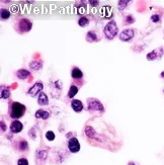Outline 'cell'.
I'll list each match as a JSON object with an SVG mask.
<instances>
[{
    "mask_svg": "<svg viewBox=\"0 0 164 165\" xmlns=\"http://www.w3.org/2000/svg\"><path fill=\"white\" fill-rule=\"evenodd\" d=\"M129 165H136V164L133 163V162H131V163H129Z\"/></svg>",
    "mask_w": 164,
    "mask_h": 165,
    "instance_id": "cell-33",
    "label": "cell"
},
{
    "mask_svg": "<svg viewBox=\"0 0 164 165\" xmlns=\"http://www.w3.org/2000/svg\"><path fill=\"white\" fill-rule=\"evenodd\" d=\"M88 22H89V20L86 17H81L80 19L78 20V24L80 26H86L88 24Z\"/></svg>",
    "mask_w": 164,
    "mask_h": 165,
    "instance_id": "cell-22",
    "label": "cell"
},
{
    "mask_svg": "<svg viewBox=\"0 0 164 165\" xmlns=\"http://www.w3.org/2000/svg\"><path fill=\"white\" fill-rule=\"evenodd\" d=\"M134 20H135V19H134V17L132 16V15H128V16L126 17V22H127L128 24H133V22H134Z\"/></svg>",
    "mask_w": 164,
    "mask_h": 165,
    "instance_id": "cell-28",
    "label": "cell"
},
{
    "mask_svg": "<svg viewBox=\"0 0 164 165\" xmlns=\"http://www.w3.org/2000/svg\"><path fill=\"white\" fill-rule=\"evenodd\" d=\"M10 17V12L7 9H1V18L2 19H8Z\"/></svg>",
    "mask_w": 164,
    "mask_h": 165,
    "instance_id": "cell-21",
    "label": "cell"
},
{
    "mask_svg": "<svg viewBox=\"0 0 164 165\" xmlns=\"http://www.w3.org/2000/svg\"><path fill=\"white\" fill-rule=\"evenodd\" d=\"M118 34V26L117 24H116L115 20H111L109 22H108L106 26H104V35L108 39L111 40L113 39Z\"/></svg>",
    "mask_w": 164,
    "mask_h": 165,
    "instance_id": "cell-3",
    "label": "cell"
},
{
    "mask_svg": "<svg viewBox=\"0 0 164 165\" xmlns=\"http://www.w3.org/2000/svg\"><path fill=\"white\" fill-rule=\"evenodd\" d=\"M89 3H90L92 6H97V5H98V1H92V0H90Z\"/></svg>",
    "mask_w": 164,
    "mask_h": 165,
    "instance_id": "cell-30",
    "label": "cell"
},
{
    "mask_svg": "<svg viewBox=\"0 0 164 165\" xmlns=\"http://www.w3.org/2000/svg\"><path fill=\"white\" fill-rule=\"evenodd\" d=\"M159 51V49H157V50H154V51H152V52H150L149 54L147 55V59L149 61H153L155 60V59H157L158 58V52Z\"/></svg>",
    "mask_w": 164,
    "mask_h": 165,
    "instance_id": "cell-17",
    "label": "cell"
},
{
    "mask_svg": "<svg viewBox=\"0 0 164 165\" xmlns=\"http://www.w3.org/2000/svg\"><path fill=\"white\" fill-rule=\"evenodd\" d=\"M16 76L19 79H26L29 76H31V72L26 69H19L16 72Z\"/></svg>",
    "mask_w": 164,
    "mask_h": 165,
    "instance_id": "cell-13",
    "label": "cell"
},
{
    "mask_svg": "<svg viewBox=\"0 0 164 165\" xmlns=\"http://www.w3.org/2000/svg\"><path fill=\"white\" fill-rule=\"evenodd\" d=\"M151 20L153 22H158L159 20H160V16H159V15H157V14H154V15H152V16H151Z\"/></svg>",
    "mask_w": 164,
    "mask_h": 165,
    "instance_id": "cell-29",
    "label": "cell"
},
{
    "mask_svg": "<svg viewBox=\"0 0 164 165\" xmlns=\"http://www.w3.org/2000/svg\"><path fill=\"white\" fill-rule=\"evenodd\" d=\"M26 106L19 102L12 101L9 104V116L12 119H19L26 113Z\"/></svg>",
    "mask_w": 164,
    "mask_h": 165,
    "instance_id": "cell-1",
    "label": "cell"
},
{
    "mask_svg": "<svg viewBox=\"0 0 164 165\" xmlns=\"http://www.w3.org/2000/svg\"><path fill=\"white\" fill-rule=\"evenodd\" d=\"M71 76L74 80H80L82 79V77H83V73H82V71L79 69V68L75 67V68H73V70H72Z\"/></svg>",
    "mask_w": 164,
    "mask_h": 165,
    "instance_id": "cell-10",
    "label": "cell"
},
{
    "mask_svg": "<svg viewBox=\"0 0 164 165\" xmlns=\"http://www.w3.org/2000/svg\"><path fill=\"white\" fill-rule=\"evenodd\" d=\"M10 96V91L7 87H1V98L2 99H7V98Z\"/></svg>",
    "mask_w": 164,
    "mask_h": 165,
    "instance_id": "cell-16",
    "label": "cell"
},
{
    "mask_svg": "<svg viewBox=\"0 0 164 165\" xmlns=\"http://www.w3.org/2000/svg\"><path fill=\"white\" fill-rule=\"evenodd\" d=\"M128 3H129V1H126V0H121V1H118V8H120L121 10H123V9H125V7H127Z\"/></svg>",
    "mask_w": 164,
    "mask_h": 165,
    "instance_id": "cell-25",
    "label": "cell"
},
{
    "mask_svg": "<svg viewBox=\"0 0 164 165\" xmlns=\"http://www.w3.org/2000/svg\"><path fill=\"white\" fill-rule=\"evenodd\" d=\"M134 35H135V31H134L133 29H127L120 34V40L123 41V42H128L131 39H133Z\"/></svg>",
    "mask_w": 164,
    "mask_h": 165,
    "instance_id": "cell-5",
    "label": "cell"
},
{
    "mask_svg": "<svg viewBox=\"0 0 164 165\" xmlns=\"http://www.w3.org/2000/svg\"><path fill=\"white\" fill-rule=\"evenodd\" d=\"M31 26H33V24H31V21L29 19H27V18H21L15 24V29L17 31V33L24 34L31 31Z\"/></svg>",
    "mask_w": 164,
    "mask_h": 165,
    "instance_id": "cell-2",
    "label": "cell"
},
{
    "mask_svg": "<svg viewBox=\"0 0 164 165\" xmlns=\"http://www.w3.org/2000/svg\"><path fill=\"white\" fill-rule=\"evenodd\" d=\"M77 92H78V88H77V86L72 85L71 87H70L69 91H68V97H70V98L74 97Z\"/></svg>",
    "mask_w": 164,
    "mask_h": 165,
    "instance_id": "cell-18",
    "label": "cell"
},
{
    "mask_svg": "<svg viewBox=\"0 0 164 165\" xmlns=\"http://www.w3.org/2000/svg\"><path fill=\"white\" fill-rule=\"evenodd\" d=\"M71 106H72V109H74V111H76V113H80L82 109H83V104H82V102L80 100H77V99L72 100Z\"/></svg>",
    "mask_w": 164,
    "mask_h": 165,
    "instance_id": "cell-9",
    "label": "cell"
},
{
    "mask_svg": "<svg viewBox=\"0 0 164 165\" xmlns=\"http://www.w3.org/2000/svg\"><path fill=\"white\" fill-rule=\"evenodd\" d=\"M19 149H21V150H26L27 149V142L24 141V140H22V141L19 142Z\"/></svg>",
    "mask_w": 164,
    "mask_h": 165,
    "instance_id": "cell-26",
    "label": "cell"
},
{
    "mask_svg": "<svg viewBox=\"0 0 164 165\" xmlns=\"http://www.w3.org/2000/svg\"><path fill=\"white\" fill-rule=\"evenodd\" d=\"M42 66H43L42 62H38V61H34L29 64V67L33 68L34 70H40L42 68Z\"/></svg>",
    "mask_w": 164,
    "mask_h": 165,
    "instance_id": "cell-20",
    "label": "cell"
},
{
    "mask_svg": "<svg viewBox=\"0 0 164 165\" xmlns=\"http://www.w3.org/2000/svg\"><path fill=\"white\" fill-rule=\"evenodd\" d=\"M68 149L70 150V152L76 153L80 150V144H79L78 140L76 138H71L68 141Z\"/></svg>",
    "mask_w": 164,
    "mask_h": 165,
    "instance_id": "cell-6",
    "label": "cell"
},
{
    "mask_svg": "<svg viewBox=\"0 0 164 165\" xmlns=\"http://www.w3.org/2000/svg\"><path fill=\"white\" fill-rule=\"evenodd\" d=\"M86 40L88 42H95V41H97L98 39H97L96 33L95 31H88L87 35H86Z\"/></svg>",
    "mask_w": 164,
    "mask_h": 165,
    "instance_id": "cell-15",
    "label": "cell"
},
{
    "mask_svg": "<svg viewBox=\"0 0 164 165\" xmlns=\"http://www.w3.org/2000/svg\"><path fill=\"white\" fill-rule=\"evenodd\" d=\"M43 88H44V85H43L42 82H36L35 85H33L31 88H29V90L27 93H29L31 96H33V97H35V96L38 95V93L42 92Z\"/></svg>",
    "mask_w": 164,
    "mask_h": 165,
    "instance_id": "cell-7",
    "label": "cell"
},
{
    "mask_svg": "<svg viewBox=\"0 0 164 165\" xmlns=\"http://www.w3.org/2000/svg\"><path fill=\"white\" fill-rule=\"evenodd\" d=\"M24 129V125L19 121H13L10 125V130L12 133H19L20 131Z\"/></svg>",
    "mask_w": 164,
    "mask_h": 165,
    "instance_id": "cell-8",
    "label": "cell"
},
{
    "mask_svg": "<svg viewBox=\"0 0 164 165\" xmlns=\"http://www.w3.org/2000/svg\"><path fill=\"white\" fill-rule=\"evenodd\" d=\"M88 109H89L90 111H103L104 107L98 99H95V98H89V99H88Z\"/></svg>",
    "mask_w": 164,
    "mask_h": 165,
    "instance_id": "cell-4",
    "label": "cell"
},
{
    "mask_svg": "<svg viewBox=\"0 0 164 165\" xmlns=\"http://www.w3.org/2000/svg\"><path fill=\"white\" fill-rule=\"evenodd\" d=\"M1 129H2V131H6V126L4 125V123L3 122H1Z\"/></svg>",
    "mask_w": 164,
    "mask_h": 165,
    "instance_id": "cell-31",
    "label": "cell"
},
{
    "mask_svg": "<svg viewBox=\"0 0 164 165\" xmlns=\"http://www.w3.org/2000/svg\"><path fill=\"white\" fill-rule=\"evenodd\" d=\"M101 15L103 17H106V18H109L113 15V8L111 7V6H104V7H102L101 9Z\"/></svg>",
    "mask_w": 164,
    "mask_h": 165,
    "instance_id": "cell-12",
    "label": "cell"
},
{
    "mask_svg": "<svg viewBox=\"0 0 164 165\" xmlns=\"http://www.w3.org/2000/svg\"><path fill=\"white\" fill-rule=\"evenodd\" d=\"M17 165H29V161L24 158H20L17 161Z\"/></svg>",
    "mask_w": 164,
    "mask_h": 165,
    "instance_id": "cell-27",
    "label": "cell"
},
{
    "mask_svg": "<svg viewBox=\"0 0 164 165\" xmlns=\"http://www.w3.org/2000/svg\"><path fill=\"white\" fill-rule=\"evenodd\" d=\"M36 159L39 158V159H41V160H46V158H47V152L43 150H36Z\"/></svg>",
    "mask_w": 164,
    "mask_h": 165,
    "instance_id": "cell-19",
    "label": "cell"
},
{
    "mask_svg": "<svg viewBox=\"0 0 164 165\" xmlns=\"http://www.w3.org/2000/svg\"><path fill=\"white\" fill-rule=\"evenodd\" d=\"M85 133L86 135H87L89 138H93L94 137V131H93V129L91 127H87L85 129Z\"/></svg>",
    "mask_w": 164,
    "mask_h": 165,
    "instance_id": "cell-23",
    "label": "cell"
},
{
    "mask_svg": "<svg viewBox=\"0 0 164 165\" xmlns=\"http://www.w3.org/2000/svg\"><path fill=\"white\" fill-rule=\"evenodd\" d=\"M161 77H164V71H163L162 73H161Z\"/></svg>",
    "mask_w": 164,
    "mask_h": 165,
    "instance_id": "cell-32",
    "label": "cell"
},
{
    "mask_svg": "<svg viewBox=\"0 0 164 165\" xmlns=\"http://www.w3.org/2000/svg\"><path fill=\"white\" fill-rule=\"evenodd\" d=\"M36 118L38 119H43V120H47V119L50 118V114L46 111H43V109H39L36 113Z\"/></svg>",
    "mask_w": 164,
    "mask_h": 165,
    "instance_id": "cell-14",
    "label": "cell"
},
{
    "mask_svg": "<svg viewBox=\"0 0 164 165\" xmlns=\"http://www.w3.org/2000/svg\"><path fill=\"white\" fill-rule=\"evenodd\" d=\"M46 138L49 140V141H53V140L55 139L54 132H52V131H48V132L46 133Z\"/></svg>",
    "mask_w": 164,
    "mask_h": 165,
    "instance_id": "cell-24",
    "label": "cell"
},
{
    "mask_svg": "<svg viewBox=\"0 0 164 165\" xmlns=\"http://www.w3.org/2000/svg\"><path fill=\"white\" fill-rule=\"evenodd\" d=\"M38 104L40 105H47L49 104V100H48V96L46 95V93L41 92L39 94V98H38Z\"/></svg>",
    "mask_w": 164,
    "mask_h": 165,
    "instance_id": "cell-11",
    "label": "cell"
}]
</instances>
